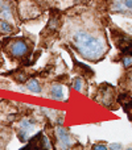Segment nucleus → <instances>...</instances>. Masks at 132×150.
Segmentation results:
<instances>
[{"label": "nucleus", "instance_id": "obj_1", "mask_svg": "<svg viewBox=\"0 0 132 150\" xmlns=\"http://www.w3.org/2000/svg\"><path fill=\"white\" fill-rule=\"evenodd\" d=\"M70 41L81 57L96 62L107 53L108 46L103 36L95 34L86 28L75 26L70 33Z\"/></svg>", "mask_w": 132, "mask_h": 150}, {"label": "nucleus", "instance_id": "obj_2", "mask_svg": "<svg viewBox=\"0 0 132 150\" xmlns=\"http://www.w3.org/2000/svg\"><path fill=\"white\" fill-rule=\"evenodd\" d=\"M34 132H36V122L28 119L21 120L19 125V137L21 141H28Z\"/></svg>", "mask_w": 132, "mask_h": 150}, {"label": "nucleus", "instance_id": "obj_3", "mask_svg": "<svg viewBox=\"0 0 132 150\" xmlns=\"http://www.w3.org/2000/svg\"><path fill=\"white\" fill-rule=\"evenodd\" d=\"M110 9L112 13L132 16V0H114Z\"/></svg>", "mask_w": 132, "mask_h": 150}, {"label": "nucleus", "instance_id": "obj_4", "mask_svg": "<svg viewBox=\"0 0 132 150\" xmlns=\"http://www.w3.org/2000/svg\"><path fill=\"white\" fill-rule=\"evenodd\" d=\"M29 47L24 40H13L9 44V53L13 57H24L28 53Z\"/></svg>", "mask_w": 132, "mask_h": 150}, {"label": "nucleus", "instance_id": "obj_5", "mask_svg": "<svg viewBox=\"0 0 132 150\" xmlns=\"http://www.w3.org/2000/svg\"><path fill=\"white\" fill-rule=\"evenodd\" d=\"M56 136H57L58 138V142H60L61 148L64 150L69 149L70 146L73 145V140H71V136H70V133L67 132L65 128H57L56 129Z\"/></svg>", "mask_w": 132, "mask_h": 150}, {"label": "nucleus", "instance_id": "obj_6", "mask_svg": "<svg viewBox=\"0 0 132 150\" xmlns=\"http://www.w3.org/2000/svg\"><path fill=\"white\" fill-rule=\"evenodd\" d=\"M49 96L53 100L62 101L64 99H65V95H64V86L60 84V83H53L49 88Z\"/></svg>", "mask_w": 132, "mask_h": 150}, {"label": "nucleus", "instance_id": "obj_7", "mask_svg": "<svg viewBox=\"0 0 132 150\" xmlns=\"http://www.w3.org/2000/svg\"><path fill=\"white\" fill-rule=\"evenodd\" d=\"M26 88H28L31 92L33 93H40L41 92V84H40V82L37 79H31L28 83H26Z\"/></svg>", "mask_w": 132, "mask_h": 150}, {"label": "nucleus", "instance_id": "obj_8", "mask_svg": "<svg viewBox=\"0 0 132 150\" xmlns=\"http://www.w3.org/2000/svg\"><path fill=\"white\" fill-rule=\"evenodd\" d=\"M73 87H74V90L75 91H78V92H83L85 91V82H83V79L82 78H75L74 80H73Z\"/></svg>", "mask_w": 132, "mask_h": 150}, {"label": "nucleus", "instance_id": "obj_9", "mask_svg": "<svg viewBox=\"0 0 132 150\" xmlns=\"http://www.w3.org/2000/svg\"><path fill=\"white\" fill-rule=\"evenodd\" d=\"M12 30H13V28H12V25H11L8 21L0 20V32H1V33L8 34V33H12Z\"/></svg>", "mask_w": 132, "mask_h": 150}, {"label": "nucleus", "instance_id": "obj_10", "mask_svg": "<svg viewBox=\"0 0 132 150\" xmlns=\"http://www.w3.org/2000/svg\"><path fill=\"white\" fill-rule=\"evenodd\" d=\"M93 150H108V148L104 144H95L93 146Z\"/></svg>", "mask_w": 132, "mask_h": 150}, {"label": "nucleus", "instance_id": "obj_11", "mask_svg": "<svg viewBox=\"0 0 132 150\" xmlns=\"http://www.w3.org/2000/svg\"><path fill=\"white\" fill-rule=\"evenodd\" d=\"M122 144H111L110 145V150H122Z\"/></svg>", "mask_w": 132, "mask_h": 150}, {"label": "nucleus", "instance_id": "obj_12", "mask_svg": "<svg viewBox=\"0 0 132 150\" xmlns=\"http://www.w3.org/2000/svg\"><path fill=\"white\" fill-rule=\"evenodd\" d=\"M126 112H128V115H130V117H131V121H132V104L126 107Z\"/></svg>", "mask_w": 132, "mask_h": 150}, {"label": "nucleus", "instance_id": "obj_13", "mask_svg": "<svg viewBox=\"0 0 132 150\" xmlns=\"http://www.w3.org/2000/svg\"><path fill=\"white\" fill-rule=\"evenodd\" d=\"M23 150H41V149L37 148L36 145H33V146H28V148H25V149H23Z\"/></svg>", "mask_w": 132, "mask_h": 150}, {"label": "nucleus", "instance_id": "obj_14", "mask_svg": "<svg viewBox=\"0 0 132 150\" xmlns=\"http://www.w3.org/2000/svg\"><path fill=\"white\" fill-rule=\"evenodd\" d=\"M4 3H3V0H0V12H1V9H3V8H4Z\"/></svg>", "mask_w": 132, "mask_h": 150}]
</instances>
